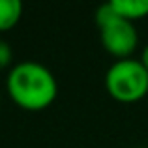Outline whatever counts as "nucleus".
<instances>
[{
    "instance_id": "obj_1",
    "label": "nucleus",
    "mask_w": 148,
    "mask_h": 148,
    "mask_svg": "<svg viewBox=\"0 0 148 148\" xmlns=\"http://www.w3.org/2000/svg\"><path fill=\"white\" fill-rule=\"evenodd\" d=\"M6 90L17 107L30 112L45 111L58 96V83L47 66L25 60L10 69Z\"/></svg>"
},
{
    "instance_id": "obj_2",
    "label": "nucleus",
    "mask_w": 148,
    "mask_h": 148,
    "mask_svg": "<svg viewBox=\"0 0 148 148\" xmlns=\"http://www.w3.org/2000/svg\"><path fill=\"white\" fill-rule=\"evenodd\" d=\"M96 23L99 26V41L101 47L111 56L118 60L131 58L139 45V34L135 25L130 21H124L114 13L111 2L103 4L96 11Z\"/></svg>"
},
{
    "instance_id": "obj_3",
    "label": "nucleus",
    "mask_w": 148,
    "mask_h": 148,
    "mask_svg": "<svg viewBox=\"0 0 148 148\" xmlns=\"http://www.w3.org/2000/svg\"><path fill=\"white\" fill-rule=\"evenodd\" d=\"M105 90L120 103H135L148 94V71L135 58L116 60L105 73Z\"/></svg>"
},
{
    "instance_id": "obj_4",
    "label": "nucleus",
    "mask_w": 148,
    "mask_h": 148,
    "mask_svg": "<svg viewBox=\"0 0 148 148\" xmlns=\"http://www.w3.org/2000/svg\"><path fill=\"white\" fill-rule=\"evenodd\" d=\"M111 6L114 13L124 21L135 23L148 17V0H112Z\"/></svg>"
},
{
    "instance_id": "obj_5",
    "label": "nucleus",
    "mask_w": 148,
    "mask_h": 148,
    "mask_svg": "<svg viewBox=\"0 0 148 148\" xmlns=\"http://www.w3.org/2000/svg\"><path fill=\"white\" fill-rule=\"evenodd\" d=\"M23 17V4L19 0H0V32L11 30Z\"/></svg>"
},
{
    "instance_id": "obj_6",
    "label": "nucleus",
    "mask_w": 148,
    "mask_h": 148,
    "mask_svg": "<svg viewBox=\"0 0 148 148\" xmlns=\"http://www.w3.org/2000/svg\"><path fill=\"white\" fill-rule=\"evenodd\" d=\"M13 60V51H11L10 43L4 40H0V69L8 68Z\"/></svg>"
},
{
    "instance_id": "obj_7",
    "label": "nucleus",
    "mask_w": 148,
    "mask_h": 148,
    "mask_svg": "<svg viewBox=\"0 0 148 148\" xmlns=\"http://www.w3.org/2000/svg\"><path fill=\"white\" fill-rule=\"evenodd\" d=\"M139 62H141V64H143V68H145L146 71H148V45H146L145 49H143V53H141V58H139Z\"/></svg>"
},
{
    "instance_id": "obj_8",
    "label": "nucleus",
    "mask_w": 148,
    "mask_h": 148,
    "mask_svg": "<svg viewBox=\"0 0 148 148\" xmlns=\"http://www.w3.org/2000/svg\"><path fill=\"white\" fill-rule=\"evenodd\" d=\"M139 148H148V146H139Z\"/></svg>"
},
{
    "instance_id": "obj_9",
    "label": "nucleus",
    "mask_w": 148,
    "mask_h": 148,
    "mask_svg": "<svg viewBox=\"0 0 148 148\" xmlns=\"http://www.w3.org/2000/svg\"><path fill=\"white\" fill-rule=\"evenodd\" d=\"M0 99H2V96H0Z\"/></svg>"
}]
</instances>
